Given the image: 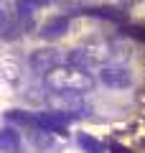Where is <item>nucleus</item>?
<instances>
[{"instance_id":"f257e3e1","label":"nucleus","mask_w":145,"mask_h":153,"mask_svg":"<svg viewBox=\"0 0 145 153\" xmlns=\"http://www.w3.org/2000/svg\"><path fill=\"white\" fill-rule=\"evenodd\" d=\"M43 84L51 92H79V94H84L94 87V76L87 69L66 61V64H56L54 69H48L43 74Z\"/></svg>"},{"instance_id":"f03ea898","label":"nucleus","mask_w":145,"mask_h":153,"mask_svg":"<svg viewBox=\"0 0 145 153\" xmlns=\"http://www.w3.org/2000/svg\"><path fill=\"white\" fill-rule=\"evenodd\" d=\"M115 59V46L112 44H92V46H81V49H71L69 56H66V61L74 66H81V69H87V66H104L107 61Z\"/></svg>"},{"instance_id":"7ed1b4c3","label":"nucleus","mask_w":145,"mask_h":153,"mask_svg":"<svg viewBox=\"0 0 145 153\" xmlns=\"http://www.w3.org/2000/svg\"><path fill=\"white\" fill-rule=\"evenodd\" d=\"M97 79L109 89H127L132 84V74L127 71V66L122 64H115V66H102V69L97 71Z\"/></svg>"},{"instance_id":"20e7f679","label":"nucleus","mask_w":145,"mask_h":153,"mask_svg":"<svg viewBox=\"0 0 145 153\" xmlns=\"http://www.w3.org/2000/svg\"><path fill=\"white\" fill-rule=\"evenodd\" d=\"M48 105L59 112H84V100L79 92H51L48 94Z\"/></svg>"},{"instance_id":"39448f33","label":"nucleus","mask_w":145,"mask_h":153,"mask_svg":"<svg viewBox=\"0 0 145 153\" xmlns=\"http://www.w3.org/2000/svg\"><path fill=\"white\" fill-rule=\"evenodd\" d=\"M66 31H69V18H66V16H59V18H51V21L43 23L41 38H46V41H56V38H61Z\"/></svg>"},{"instance_id":"423d86ee","label":"nucleus","mask_w":145,"mask_h":153,"mask_svg":"<svg viewBox=\"0 0 145 153\" xmlns=\"http://www.w3.org/2000/svg\"><path fill=\"white\" fill-rule=\"evenodd\" d=\"M56 64H59V56H56V51H51V49H41V51H33L31 54V66L36 71H43V74H46V71L54 69Z\"/></svg>"},{"instance_id":"0eeeda50","label":"nucleus","mask_w":145,"mask_h":153,"mask_svg":"<svg viewBox=\"0 0 145 153\" xmlns=\"http://www.w3.org/2000/svg\"><path fill=\"white\" fill-rule=\"evenodd\" d=\"M0 153H21V135L13 128L0 130Z\"/></svg>"},{"instance_id":"6e6552de","label":"nucleus","mask_w":145,"mask_h":153,"mask_svg":"<svg viewBox=\"0 0 145 153\" xmlns=\"http://www.w3.org/2000/svg\"><path fill=\"white\" fill-rule=\"evenodd\" d=\"M5 117H8L10 123H21V125H31V128H36V115L23 112V110H10V112H5Z\"/></svg>"},{"instance_id":"1a4fd4ad","label":"nucleus","mask_w":145,"mask_h":153,"mask_svg":"<svg viewBox=\"0 0 145 153\" xmlns=\"http://www.w3.org/2000/svg\"><path fill=\"white\" fill-rule=\"evenodd\" d=\"M76 140H79V146L84 148L87 153H102V143H99V140H94V138H89V135H84V133H81V135L76 138Z\"/></svg>"},{"instance_id":"9d476101","label":"nucleus","mask_w":145,"mask_h":153,"mask_svg":"<svg viewBox=\"0 0 145 153\" xmlns=\"http://www.w3.org/2000/svg\"><path fill=\"white\" fill-rule=\"evenodd\" d=\"M48 0H18V13H31V10H36V8H41V5H46Z\"/></svg>"},{"instance_id":"9b49d317","label":"nucleus","mask_w":145,"mask_h":153,"mask_svg":"<svg viewBox=\"0 0 145 153\" xmlns=\"http://www.w3.org/2000/svg\"><path fill=\"white\" fill-rule=\"evenodd\" d=\"M125 5H132V3H140V0H122Z\"/></svg>"}]
</instances>
